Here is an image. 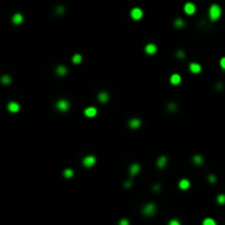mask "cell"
<instances>
[{"label": "cell", "mask_w": 225, "mask_h": 225, "mask_svg": "<svg viewBox=\"0 0 225 225\" xmlns=\"http://www.w3.org/2000/svg\"><path fill=\"white\" fill-rule=\"evenodd\" d=\"M96 162H97V158L95 156L88 155L83 159V165L85 166V167H87V168H90V167H92V166L96 164Z\"/></svg>", "instance_id": "cell-4"}, {"label": "cell", "mask_w": 225, "mask_h": 225, "mask_svg": "<svg viewBox=\"0 0 225 225\" xmlns=\"http://www.w3.org/2000/svg\"><path fill=\"white\" fill-rule=\"evenodd\" d=\"M63 175H64V177H65V178H72V177L74 176V170H73V169H70V168H67V169H65V170H64Z\"/></svg>", "instance_id": "cell-22"}, {"label": "cell", "mask_w": 225, "mask_h": 225, "mask_svg": "<svg viewBox=\"0 0 225 225\" xmlns=\"http://www.w3.org/2000/svg\"><path fill=\"white\" fill-rule=\"evenodd\" d=\"M192 160H193V162H194L195 165H202L203 164V162H204V159H203V157H202L201 155H194L193 157H192Z\"/></svg>", "instance_id": "cell-19"}, {"label": "cell", "mask_w": 225, "mask_h": 225, "mask_svg": "<svg viewBox=\"0 0 225 225\" xmlns=\"http://www.w3.org/2000/svg\"><path fill=\"white\" fill-rule=\"evenodd\" d=\"M157 52V46L154 43H148L145 46V53L148 55H154Z\"/></svg>", "instance_id": "cell-9"}, {"label": "cell", "mask_w": 225, "mask_h": 225, "mask_svg": "<svg viewBox=\"0 0 225 225\" xmlns=\"http://www.w3.org/2000/svg\"><path fill=\"white\" fill-rule=\"evenodd\" d=\"M221 16H222V8L216 4H212L211 7H210V9H209V17H210V20H211L212 22H215L216 20L220 19Z\"/></svg>", "instance_id": "cell-1"}, {"label": "cell", "mask_w": 225, "mask_h": 225, "mask_svg": "<svg viewBox=\"0 0 225 225\" xmlns=\"http://www.w3.org/2000/svg\"><path fill=\"white\" fill-rule=\"evenodd\" d=\"M174 24H175L176 28H178V29H181V28L185 27L186 22L182 19H180V18H178V19H176L175 21H174Z\"/></svg>", "instance_id": "cell-20"}, {"label": "cell", "mask_w": 225, "mask_h": 225, "mask_svg": "<svg viewBox=\"0 0 225 225\" xmlns=\"http://www.w3.org/2000/svg\"><path fill=\"white\" fill-rule=\"evenodd\" d=\"M202 225H216V222L211 218H206L203 220L202 222Z\"/></svg>", "instance_id": "cell-23"}, {"label": "cell", "mask_w": 225, "mask_h": 225, "mask_svg": "<svg viewBox=\"0 0 225 225\" xmlns=\"http://www.w3.org/2000/svg\"><path fill=\"white\" fill-rule=\"evenodd\" d=\"M142 125V121L139 119H131L129 121V126L130 129L132 130H137L139 126Z\"/></svg>", "instance_id": "cell-10"}, {"label": "cell", "mask_w": 225, "mask_h": 225, "mask_svg": "<svg viewBox=\"0 0 225 225\" xmlns=\"http://www.w3.org/2000/svg\"><path fill=\"white\" fill-rule=\"evenodd\" d=\"M55 12H56L57 16H62V14L65 12V8H64L63 6H58V7L55 9Z\"/></svg>", "instance_id": "cell-28"}, {"label": "cell", "mask_w": 225, "mask_h": 225, "mask_svg": "<svg viewBox=\"0 0 225 225\" xmlns=\"http://www.w3.org/2000/svg\"><path fill=\"white\" fill-rule=\"evenodd\" d=\"M168 225H181V224H180V222L177 218H172V220H170L168 222Z\"/></svg>", "instance_id": "cell-29"}, {"label": "cell", "mask_w": 225, "mask_h": 225, "mask_svg": "<svg viewBox=\"0 0 225 225\" xmlns=\"http://www.w3.org/2000/svg\"><path fill=\"white\" fill-rule=\"evenodd\" d=\"M180 83H181V76L179 74H172L170 76V83L174 86H178Z\"/></svg>", "instance_id": "cell-12"}, {"label": "cell", "mask_w": 225, "mask_h": 225, "mask_svg": "<svg viewBox=\"0 0 225 225\" xmlns=\"http://www.w3.org/2000/svg\"><path fill=\"white\" fill-rule=\"evenodd\" d=\"M56 74L58 75L60 77H64L65 75L67 74V68L66 66H64V65H60V66H57L56 68Z\"/></svg>", "instance_id": "cell-18"}, {"label": "cell", "mask_w": 225, "mask_h": 225, "mask_svg": "<svg viewBox=\"0 0 225 225\" xmlns=\"http://www.w3.org/2000/svg\"><path fill=\"white\" fill-rule=\"evenodd\" d=\"M1 83H4V85H9V83H11V77L9 76V75H4V76L1 77Z\"/></svg>", "instance_id": "cell-24"}, {"label": "cell", "mask_w": 225, "mask_h": 225, "mask_svg": "<svg viewBox=\"0 0 225 225\" xmlns=\"http://www.w3.org/2000/svg\"><path fill=\"white\" fill-rule=\"evenodd\" d=\"M179 188L181 189V190H187V189L190 188V181H189L188 179H181L180 181H179Z\"/></svg>", "instance_id": "cell-17"}, {"label": "cell", "mask_w": 225, "mask_h": 225, "mask_svg": "<svg viewBox=\"0 0 225 225\" xmlns=\"http://www.w3.org/2000/svg\"><path fill=\"white\" fill-rule=\"evenodd\" d=\"M119 225H130V221L127 218H122V220L119 222Z\"/></svg>", "instance_id": "cell-31"}, {"label": "cell", "mask_w": 225, "mask_h": 225, "mask_svg": "<svg viewBox=\"0 0 225 225\" xmlns=\"http://www.w3.org/2000/svg\"><path fill=\"white\" fill-rule=\"evenodd\" d=\"M109 98H110V96L107 91H101V92H99V95H98V100H99L101 103H107L109 101Z\"/></svg>", "instance_id": "cell-13"}, {"label": "cell", "mask_w": 225, "mask_h": 225, "mask_svg": "<svg viewBox=\"0 0 225 225\" xmlns=\"http://www.w3.org/2000/svg\"><path fill=\"white\" fill-rule=\"evenodd\" d=\"M141 170V166L139 164H132L130 166V175L131 176H136Z\"/></svg>", "instance_id": "cell-15"}, {"label": "cell", "mask_w": 225, "mask_h": 225, "mask_svg": "<svg viewBox=\"0 0 225 225\" xmlns=\"http://www.w3.org/2000/svg\"><path fill=\"white\" fill-rule=\"evenodd\" d=\"M220 66L223 68V69H225V57H222L221 60H220Z\"/></svg>", "instance_id": "cell-32"}, {"label": "cell", "mask_w": 225, "mask_h": 225, "mask_svg": "<svg viewBox=\"0 0 225 225\" xmlns=\"http://www.w3.org/2000/svg\"><path fill=\"white\" fill-rule=\"evenodd\" d=\"M208 180H209V182H211V183H214V182H216V177H215L214 175H210L208 177Z\"/></svg>", "instance_id": "cell-30"}, {"label": "cell", "mask_w": 225, "mask_h": 225, "mask_svg": "<svg viewBox=\"0 0 225 225\" xmlns=\"http://www.w3.org/2000/svg\"><path fill=\"white\" fill-rule=\"evenodd\" d=\"M189 69L192 74H199L202 70V67L200 64L198 63H190L189 65Z\"/></svg>", "instance_id": "cell-11"}, {"label": "cell", "mask_w": 225, "mask_h": 225, "mask_svg": "<svg viewBox=\"0 0 225 225\" xmlns=\"http://www.w3.org/2000/svg\"><path fill=\"white\" fill-rule=\"evenodd\" d=\"M97 113H98V110L95 107H88L85 109V115L87 118H93V116L97 115Z\"/></svg>", "instance_id": "cell-8"}, {"label": "cell", "mask_w": 225, "mask_h": 225, "mask_svg": "<svg viewBox=\"0 0 225 225\" xmlns=\"http://www.w3.org/2000/svg\"><path fill=\"white\" fill-rule=\"evenodd\" d=\"M153 190L155 192H158L159 190H160V185H159V183H156V185L153 187Z\"/></svg>", "instance_id": "cell-33"}, {"label": "cell", "mask_w": 225, "mask_h": 225, "mask_svg": "<svg viewBox=\"0 0 225 225\" xmlns=\"http://www.w3.org/2000/svg\"><path fill=\"white\" fill-rule=\"evenodd\" d=\"M81 60H83V56H81L80 54H75L73 56V63L76 64V65L81 63Z\"/></svg>", "instance_id": "cell-21"}, {"label": "cell", "mask_w": 225, "mask_h": 225, "mask_svg": "<svg viewBox=\"0 0 225 225\" xmlns=\"http://www.w3.org/2000/svg\"><path fill=\"white\" fill-rule=\"evenodd\" d=\"M167 109H168L170 112H175L176 110H177V104H176L175 102H170L168 106H167Z\"/></svg>", "instance_id": "cell-27"}, {"label": "cell", "mask_w": 225, "mask_h": 225, "mask_svg": "<svg viewBox=\"0 0 225 225\" xmlns=\"http://www.w3.org/2000/svg\"><path fill=\"white\" fill-rule=\"evenodd\" d=\"M56 108L60 112H67L70 108V103L66 99H60L56 102Z\"/></svg>", "instance_id": "cell-3"}, {"label": "cell", "mask_w": 225, "mask_h": 225, "mask_svg": "<svg viewBox=\"0 0 225 225\" xmlns=\"http://www.w3.org/2000/svg\"><path fill=\"white\" fill-rule=\"evenodd\" d=\"M131 18L135 21L141 20L143 18V10L141 8H133L131 10Z\"/></svg>", "instance_id": "cell-5"}, {"label": "cell", "mask_w": 225, "mask_h": 225, "mask_svg": "<svg viewBox=\"0 0 225 225\" xmlns=\"http://www.w3.org/2000/svg\"><path fill=\"white\" fill-rule=\"evenodd\" d=\"M23 16L21 13H16L12 17V23L13 24H16V25H20L22 22H23Z\"/></svg>", "instance_id": "cell-16"}, {"label": "cell", "mask_w": 225, "mask_h": 225, "mask_svg": "<svg viewBox=\"0 0 225 225\" xmlns=\"http://www.w3.org/2000/svg\"><path fill=\"white\" fill-rule=\"evenodd\" d=\"M130 187H132V181L131 180H129V181H126L124 183V188H130Z\"/></svg>", "instance_id": "cell-34"}, {"label": "cell", "mask_w": 225, "mask_h": 225, "mask_svg": "<svg viewBox=\"0 0 225 225\" xmlns=\"http://www.w3.org/2000/svg\"><path fill=\"white\" fill-rule=\"evenodd\" d=\"M142 213L145 216H153L156 213V205L154 203H147L143 206Z\"/></svg>", "instance_id": "cell-2"}, {"label": "cell", "mask_w": 225, "mask_h": 225, "mask_svg": "<svg viewBox=\"0 0 225 225\" xmlns=\"http://www.w3.org/2000/svg\"><path fill=\"white\" fill-rule=\"evenodd\" d=\"M167 162H168L167 156H160V157L157 159L156 164H157V167H158V168H164V167H166Z\"/></svg>", "instance_id": "cell-14"}, {"label": "cell", "mask_w": 225, "mask_h": 225, "mask_svg": "<svg viewBox=\"0 0 225 225\" xmlns=\"http://www.w3.org/2000/svg\"><path fill=\"white\" fill-rule=\"evenodd\" d=\"M7 109L11 113H18L20 111V104L18 102H16V101H10V102L8 103Z\"/></svg>", "instance_id": "cell-6"}, {"label": "cell", "mask_w": 225, "mask_h": 225, "mask_svg": "<svg viewBox=\"0 0 225 225\" xmlns=\"http://www.w3.org/2000/svg\"><path fill=\"white\" fill-rule=\"evenodd\" d=\"M183 10L188 16H191L195 12V4H192V2H187L183 7Z\"/></svg>", "instance_id": "cell-7"}, {"label": "cell", "mask_w": 225, "mask_h": 225, "mask_svg": "<svg viewBox=\"0 0 225 225\" xmlns=\"http://www.w3.org/2000/svg\"><path fill=\"white\" fill-rule=\"evenodd\" d=\"M176 57L177 58H179V60H183L186 57V53H185V51H182V50H179L176 52Z\"/></svg>", "instance_id": "cell-26"}, {"label": "cell", "mask_w": 225, "mask_h": 225, "mask_svg": "<svg viewBox=\"0 0 225 225\" xmlns=\"http://www.w3.org/2000/svg\"><path fill=\"white\" fill-rule=\"evenodd\" d=\"M216 201H218V204H225V194H223V193H221V194L218 195V198H216Z\"/></svg>", "instance_id": "cell-25"}]
</instances>
